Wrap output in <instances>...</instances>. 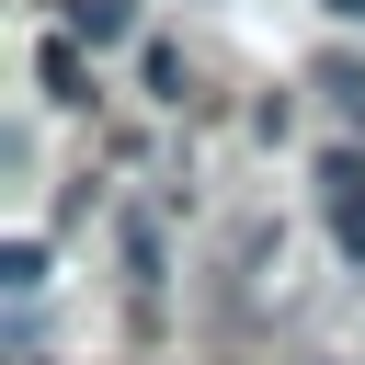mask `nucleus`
Returning <instances> with one entry per match:
<instances>
[{"label":"nucleus","instance_id":"7ed1b4c3","mask_svg":"<svg viewBox=\"0 0 365 365\" xmlns=\"http://www.w3.org/2000/svg\"><path fill=\"white\" fill-rule=\"evenodd\" d=\"M46 91H57V103H80V91H91V68H80V34H57V46H46Z\"/></svg>","mask_w":365,"mask_h":365},{"label":"nucleus","instance_id":"f03ea898","mask_svg":"<svg viewBox=\"0 0 365 365\" xmlns=\"http://www.w3.org/2000/svg\"><path fill=\"white\" fill-rule=\"evenodd\" d=\"M68 34H80V46H125V34H137V0H80Z\"/></svg>","mask_w":365,"mask_h":365},{"label":"nucleus","instance_id":"20e7f679","mask_svg":"<svg viewBox=\"0 0 365 365\" xmlns=\"http://www.w3.org/2000/svg\"><path fill=\"white\" fill-rule=\"evenodd\" d=\"M0 285H11V297H34V285H46V251H34V240H11V251H0Z\"/></svg>","mask_w":365,"mask_h":365},{"label":"nucleus","instance_id":"39448f33","mask_svg":"<svg viewBox=\"0 0 365 365\" xmlns=\"http://www.w3.org/2000/svg\"><path fill=\"white\" fill-rule=\"evenodd\" d=\"M319 11H342V23H354V11H365V0H319Z\"/></svg>","mask_w":365,"mask_h":365},{"label":"nucleus","instance_id":"f257e3e1","mask_svg":"<svg viewBox=\"0 0 365 365\" xmlns=\"http://www.w3.org/2000/svg\"><path fill=\"white\" fill-rule=\"evenodd\" d=\"M319 194H331V240L365 262V160H319Z\"/></svg>","mask_w":365,"mask_h":365}]
</instances>
